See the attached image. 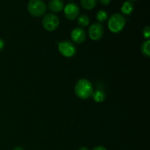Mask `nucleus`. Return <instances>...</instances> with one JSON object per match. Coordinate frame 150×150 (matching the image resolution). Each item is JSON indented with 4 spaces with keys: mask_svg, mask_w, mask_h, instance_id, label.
Listing matches in <instances>:
<instances>
[{
    "mask_svg": "<svg viewBox=\"0 0 150 150\" xmlns=\"http://www.w3.org/2000/svg\"><path fill=\"white\" fill-rule=\"evenodd\" d=\"M75 93L76 96L82 100L90 98L93 93V86L88 79H79L75 86Z\"/></svg>",
    "mask_w": 150,
    "mask_h": 150,
    "instance_id": "nucleus-1",
    "label": "nucleus"
},
{
    "mask_svg": "<svg viewBox=\"0 0 150 150\" xmlns=\"http://www.w3.org/2000/svg\"><path fill=\"white\" fill-rule=\"evenodd\" d=\"M126 23V19L120 13H114L108 22V27L113 33H119L124 29Z\"/></svg>",
    "mask_w": 150,
    "mask_h": 150,
    "instance_id": "nucleus-2",
    "label": "nucleus"
},
{
    "mask_svg": "<svg viewBox=\"0 0 150 150\" xmlns=\"http://www.w3.org/2000/svg\"><path fill=\"white\" fill-rule=\"evenodd\" d=\"M28 11L33 17H41L46 12V5L42 0H29L28 3Z\"/></svg>",
    "mask_w": 150,
    "mask_h": 150,
    "instance_id": "nucleus-3",
    "label": "nucleus"
},
{
    "mask_svg": "<svg viewBox=\"0 0 150 150\" xmlns=\"http://www.w3.org/2000/svg\"><path fill=\"white\" fill-rule=\"evenodd\" d=\"M42 23L45 30L53 32L58 28L59 25V19L57 15L54 13H48L44 16Z\"/></svg>",
    "mask_w": 150,
    "mask_h": 150,
    "instance_id": "nucleus-4",
    "label": "nucleus"
},
{
    "mask_svg": "<svg viewBox=\"0 0 150 150\" xmlns=\"http://www.w3.org/2000/svg\"><path fill=\"white\" fill-rule=\"evenodd\" d=\"M58 49L60 54L67 58H71L74 57L77 51L74 44L68 40H64L59 42L58 45Z\"/></svg>",
    "mask_w": 150,
    "mask_h": 150,
    "instance_id": "nucleus-5",
    "label": "nucleus"
},
{
    "mask_svg": "<svg viewBox=\"0 0 150 150\" xmlns=\"http://www.w3.org/2000/svg\"><path fill=\"white\" fill-rule=\"evenodd\" d=\"M64 16L68 20L74 21L80 15V8L76 3H69L64 7Z\"/></svg>",
    "mask_w": 150,
    "mask_h": 150,
    "instance_id": "nucleus-6",
    "label": "nucleus"
},
{
    "mask_svg": "<svg viewBox=\"0 0 150 150\" xmlns=\"http://www.w3.org/2000/svg\"><path fill=\"white\" fill-rule=\"evenodd\" d=\"M104 35V28L99 23H94L89 26V35L92 40L98 41L102 39Z\"/></svg>",
    "mask_w": 150,
    "mask_h": 150,
    "instance_id": "nucleus-7",
    "label": "nucleus"
},
{
    "mask_svg": "<svg viewBox=\"0 0 150 150\" xmlns=\"http://www.w3.org/2000/svg\"><path fill=\"white\" fill-rule=\"evenodd\" d=\"M72 40L77 44H81L86 40V34L83 29L80 27L76 28L73 29L70 34Z\"/></svg>",
    "mask_w": 150,
    "mask_h": 150,
    "instance_id": "nucleus-8",
    "label": "nucleus"
},
{
    "mask_svg": "<svg viewBox=\"0 0 150 150\" xmlns=\"http://www.w3.org/2000/svg\"><path fill=\"white\" fill-rule=\"evenodd\" d=\"M48 9L53 13H59L64 9L62 0H51L48 2Z\"/></svg>",
    "mask_w": 150,
    "mask_h": 150,
    "instance_id": "nucleus-9",
    "label": "nucleus"
},
{
    "mask_svg": "<svg viewBox=\"0 0 150 150\" xmlns=\"http://www.w3.org/2000/svg\"><path fill=\"white\" fill-rule=\"evenodd\" d=\"M133 10H134V5H133V2L129 1H126L125 2L123 3L121 7L122 13L125 15H127V16L132 14Z\"/></svg>",
    "mask_w": 150,
    "mask_h": 150,
    "instance_id": "nucleus-10",
    "label": "nucleus"
},
{
    "mask_svg": "<svg viewBox=\"0 0 150 150\" xmlns=\"http://www.w3.org/2000/svg\"><path fill=\"white\" fill-rule=\"evenodd\" d=\"M97 4L98 0H81V5L85 10H92L96 7Z\"/></svg>",
    "mask_w": 150,
    "mask_h": 150,
    "instance_id": "nucleus-11",
    "label": "nucleus"
},
{
    "mask_svg": "<svg viewBox=\"0 0 150 150\" xmlns=\"http://www.w3.org/2000/svg\"><path fill=\"white\" fill-rule=\"evenodd\" d=\"M92 96L94 100L97 103L103 102V101L105 100V98H106L105 92L102 90H100V89L93 92Z\"/></svg>",
    "mask_w": 150,
    "mask_h": 150,
    "instance_id": "nucleus-12",
    "label": "nucleus"
},
{
    "mask_svg": "<svg viewBox=\"0 0 150 150\" xmlns=\"http://www.w3.org/2000/svg\"><path fill=\"white\" fill-rule=\"evenodd\" d=\"M141 51L143 55L145 57L149 58L150 57V40H146V41L142 43V47H141Z\"/></svg>",
    "mask_w": 150,
    "mask_h": 150,
    "instance_id": "nucleus-13",
    "label": "nucleus"
},
{
    "mask_svg": "<svg viewBox=\"0 0 150 150\" xmlns=\"http://www.w3.org/2000/svg\"><path fill=\"white\" fill-rule=\"evenodd\" d=\"M89 18L87 15H81V16H79L78 18V23L81 26H88L89 24Z\"/></svg>",
    "mask_w": 150,
    "mask_h": 150,
    "instance_id": "nucleus-14",
    "label": "nucleus"
},
{
    "mask_svg": "<svg viewBox=\"0 0 150 150\" xmlns=\"http://www.w3.org/2000/svg\"><path fill=\"white\" fill-rule=\"evenodd\" d=\"M96 18L98 21L99 22V23H104V22L106 21L107 19H108V13H107V12H105V10H100V11L97 13Z\"/></svg>",
    "mask_w": 150,
    "mask_h": 150,
    "instance_id": "nucleus-15",
    "label": "nucleus"
},
{
    "mask_svg": "<svg viewBox=\"0 0 150 150\" xmlns=\"http://www.w3.org/2000/svg\"><path fill=\"white\" fill-rule=\"evenodd\" d=\"M143 36L146 40H149L150 37V26H146L143 29Z\"/></svg>",
    "mask_w": 150,
    "mask_h": 150,
    "instance_id": "nucleus-16",
    "label": "nucleus"
},
{
    "mask_svg": "<svg viewBox=\"0 0 150 150\" xmlns=\"http://www.w3.org/2000/svg\"><path fill=\"white\" fill-rule=\"evenodd\" d=\"M99 1L102 5H108L111 2V0H99Z\"/></svg>",
    "mask_w": 150,
    "mask_h": 150,
    "instance_id": "nucleus-17",
    "label": "nucleus"
},
{
    "mask_svg": "<svg viewBox=\"0 0 150 150\" xmlns=\"http://www.w3.org/2000/svg\"><path fill=\"white\" fill-rule=\"evenodd\" d=\"M4 48V42L1 38H0V51Z\"/></svg>",
    "mask_w": 150,
    "mask_h": 150,
    "instance_id": "nucleus-18",
    "label": "nucleus"
},
{
    "mask_svg": "<svg viewBox=\"0 0 150 150\" xmlns=\"http://www.w3.org/2000/svg\"><path fill=\"white\" fill-rule=\"evenodd\" d=\"M92 150H107L105 149V147H103V146H96V147L94 148Z\"/></svg>",
    "mask_w": 150,
    "mask_h": 150,
    "instance_id": "nucleus-19",
    "label": "nucleus"
},
{
    "mask_svg": "<svg viewBox=\"0 0 150 150\" xmlns=\"http://www.w3.org/2000/svg\"><path fill=\"white\" fill-rule=\"evenodd\" d=\"M13 150H24L23 147H21V146H16V147H15Z\"/></svg>",
    "mask_w": 150,
    "mask_h": 150,
    "instance_id": "nucleus-20",
    "label": "nucleus"
},
{
    "mask_svg": "<svg viewBox=\"0 0 150 150\" xmlns=\"http://www.w3.org/2000/svg\"><path fill=\"white\" fill-rule=\"evenodd\" d=\"M78 150H89L86 147H84V146H82V147H80Z\"/></svg>",
    "mask_w": 150,
    "mask_h": 150,
    "instance_id": "nucleus-21",
    "label": "nucleus"
},
{
    "mask_svg": "<svg viewBox=\"0 0 150 150\" xmlns=\"http://www.w3.org/2000/svg\"><path fill=\"white\" fill-rule=\"evenodd\" d=\"M129 1H136V0H128Z\"/></svg>",
    "mask_w": 150,
    "mask_h": 150,
    "instance_id": "nucleus-22",
    "label": "nucleus"
},
{
    "mask_svg": "<svg viewBox=\"0 0 150 150\" xmlns=\"http://www.w3.org/2000/svg\"><path fill=\"white\" fill-rule=\"evenodd\" d=\"M69 1H72V0H69Z\"/></svg>",
    "mask_w": 150,
    "mask_h": 150,
    "instance_id": "nucleus-23",
    "label": "nucleus"
}]
</instances>
